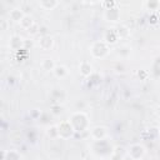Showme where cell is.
Returning <instances> with one entry per match:
<instances>
[{"label": "cell", "instance_id": "cell-1", "mask_svg": "<svg viewBox=\"0 0 160 160\" xmlns=\"http://www.w3.org/2000/svg\"><path fill=\"white\" fill-rule=\"evenodd\" d=\"M72 131H74V128L70 121H62L58 125V134H59V136H61L64 139L71 136Z\"/></svg>", "mask_w": 160, "mask_h": 160}, {"label": "cell", "instance_id": "cell-2", "mask_svg": "<svg viewBox=\"0 0 160 160\" xmlns=\"http://www.w3.org/2000/svg\"><path fill=\"white\" fill-rule=\"evenodd\" d=\"M144 152H145V150H144V148H142L141 145H132V146L130 148V150H129L130 156H131L132 159H135V160L140 159V158L144 155Z\"/></svg>", "mask_w": 160, "mask_h": 160}, {"label": "cell", "instance_id": "cell-3", "mask_svg": "<svg viewBox=\"0 0 160 160\" xmlns=\"http://www.w3.org/2000/svg\"><path fill=\"white\" fill-rule=\"evenodd\" d=\"M91 135H92L96 140H100V139H102V138L106 135V129L102 128V126H96V128L92 129Z\"/></svg>", "mask_w": 160, "mask_h": 160}, {"label": "cell", "instance_id": "cell-4", "mask_svg": "<svg viewBox=\"0 0 160 160\" xmlns=\"http://www.w3.org/2000/svg\"><path fill=\"white\" fill-rule=\"evenodd\" d=\"M119 11H118V9H106V12H105V16H106V19L109 20V21H116L118 19H119Z\"/></svg>", "mask_w": 160, "mask_h": 160}, {"label": "cell", "instance_id": "cell-5", "mask_svg": "<svg viewBox=\"0 0 160 160\" xmlns=\"http://www.w3.org/2000/svg\"><path fill=\"white\" fill-rule=\"evenodd\" d=\"M39 45H40L42 49L48 50V49H50V48H51V45H52V39H51L49 35H45V36H42V38L40 39Z\"/></svg>", "mask_w": 160, "mask_h": 160}, {"label": "cell", "instance_id": "cell-6", "mask_svg": "<svg viewBox=\"0 0 160 160\" xmlns=\"http://www.w3.org/2000/svg\"><path fill=\"white\" fill-rule=\"evenodd\" d=\"M24 16H25V15L21 12V10L14 9V10L10 11V18H11V20H14V21H21V20L24 19Z\"/></svg>", "mask_w": 160, "mask_h": 160}, {"label": "cell", "instance_id": "cell-7", "mask_svg": "<svg viewBox=\"0 0 160 160\" xmlns=\"http://www.w3.org/2000/svg\"><path fill=\"white\" fill-rule=\"evenodd\" d=\"M91 70H92V68H91V65H90L88 61H82V62H81V65H80V71H81V74H82L84 76L90 75V74H91Z\"/></svg>", "mask_w": 160, "mask_h": 160}, {"label": "cell", "instance_id": "cell-8", "mask_svg": "<svg viewBox=\"0 0 160 160\" xmlns=\"http://www.w3.org/2000/svg\"><path fill=\"white\" fill-rule=\"evenodd\" d=\"M41 66H42L44 70H48V71H54V69L56 68L55 64H54V61H52L51 59H45V60L41 62Z\"/></svg>", "mask_w": 160, "mask_h": 160}, {"label": "cell", "instance_id": "cell-9", "mask_svg": "<svg viewBox=\"0 0 160 160\" xmlns=\"http://www.w3.org/2000/svg\"><path fill=\"white\" fill-rule=\"evenodd\" d=\"M20 24H21V26H22V28H25V29H28V30H29V29H30L35 22L32 21V19H31L30 16H26V15H25V16H24V19L20 21Z\"/></svg>", "mask_w": 160, "mask_h": 160}, {"label": "cell", "instance_id": "cell-10", "mask_svg": "<svg viewBox=\"0 0 160 160\" xmlns=\"http://www.w3.org/2000/svg\"><path fill=\"white\" fill-rule=\"evenodd\" d=\"M54 72H55V75H56L58 78H64V76L68 74V70H66L65 66L60 65V66H56V68L54 69Z\"/></svg>", "mask_w": 160, "mask_h": 160}, {"label": "cell", "instance_id": "cell-11", "mask_svg": "<svg viewBox=\"0 0 160 160\" xmlns=\"http://www.w3.org/2000/svg\"><path fill=\"white\" fill-rule=\"evenodd\" d=\"M21 44H22V41H21V39H20L19 36H12V38H11V41H10L11 48H14V49H19V48L21 46Z\"/></svg>", "mask_w": 160, "mask_h": 160}, {"label": "cell", "instance_id": "cell-12", "mask_svg": "<svg viewBox=\"0 0 160 160\" xmlns=\"http://www.w3.org/2000/svg\"><path fill=\"white\" fill-rule=\"evenodd\" d=\"M39 5L48 10H51L52 8H55L58 5V1H41V2H39Z\"/></svg>", "mask_w": 160, "mask_h": 160}, {"label": "cell", "instance_id": "cell-13", "mask_svg": "<svg viewBox=\"0 0 160 160\" xmlns=\"http://www.w3.org/2000/svg\"><path fill=\"white\" fill-rule=\"evenodd\" d=\"M9 155V154H8ZM2 160H20V155L16 151H10V155L8 158L2 156Z\"/></svg>", "mask_w": 160, "mask_h": 160}, {"label": "cell", "instance_id": "cell-14", "mask_svg": "<svg viewBox=\"0 0 160 160\" xmlns=\"http://www.w3.org/2000/svg\"><path fill=\"white\" fill-rule=\"evenodd\" d=\"M146 5L149 6V9H151V10H155V9H154V6H158V5H160V4H159L158 1H156V2H152V1H150V2H146Z\"/></svg>", "mask_w": 160, "mask_h": 160}, {"label": "cell", "instance_id": "cell-15", "mask_svg": "<svg viewBox=\"0 0 160 160\" xmlns=\"http://www.w3.org/2000/svg\"><path fill=\"white\" fill-rule=\"evenodd\" d=\"M36 29H38V25H36V24H34V25H32L28 31H29V32H31V34H34V32H36Z\"/></svg>", "mask_w": 160, "mask_h": 160}]
</instances>
